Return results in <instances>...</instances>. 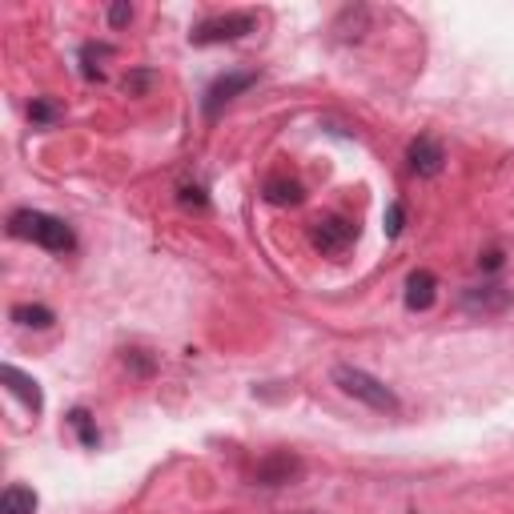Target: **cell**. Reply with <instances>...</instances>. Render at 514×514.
Segmentation results:
<instances>
[{"label": "cell", "mask_w": 514, "mask_h": 514, "mask_svg": "<svg viewBox=\"0 0 514 514\" xmlns=\"http://www.w3.org/2000/svg\"><path fill=\"white\" fill-rule=\"evenodd\" d=\"M329 378H334V386L342 390V394L354 398V402H362V406H370L374 414H398L402 410V398H398L382 378H374L370 370H362V366L337 362L334 370H329Z\"/></svg>", "instance_id": "obj_1"}, {"label": "cell", "mask_w": 514, "mask_h": 514, "mask_svg": "<svg viewBox=\"0 0 514 514\" xmlns=\"http://www.w3.org/2000/svg\"><path fill=\"white\" fill-rule=\"evenodd\" d=\"M9 233L25 237V241L41 245V249H49V253H73L76 249L73 225L52 217V213H41V210H17L9 217Z\"/></svg>", "instance_id": "obj_2"}, {"label": "cell", "mask_w": 514, "mask_h": 514, "mask_svg": "<svg viewBox=\"0 0 514 514\" xmlns=\"http://www.w3.org/2000/svg\"><path fill=\"white\" fill-rule=\"evenodd\" d=\"M257 33V12H213L189 28V44H233Z\"/></svg>", "instance_id": "obj_3"}, {"label": "cell", "mask_w": 514, "mask_h": 514, "mask_svg": "<svg viewBox=\"0 0 514 514\" xmlns=\"http://www.w3.org/2000/svg\"><path fill=\"white\" fill-rule=\"evenodd\" d=\"M514 305V289L502 281H482V286H466L458 297V310L466 318H502Z\"/></svg>", "instance_id": "obj_4"}, {"label": "cell", "mask_w": 514, "mask_h": 514, "mask_svg": "<svg viewBox=\"0 0 514 514\" xmlns=\"http://www.w3.org/2000/svg\"><path fill=\"white\" fill-rule=\"evenodd\" d=\"M310 241H313V249L326 253V257H342V253L358 241V225L350 217H342V213H329V217H318L310 225Z\"/></svg>", "instance_id": "obj_5"}, {"label": "cell", "mask_w": 514, "mask_h": 514, "mask_svg": "<svg viewBox=\"0 0 514 514\" xmlns=\"http://www.w3.org/2000/svg\"><path fill=\"white\" fill-rule=\"evenodd\" d=\"M253 84H257V73H253V68H233V73H221L217 81L205 89V97H202L205 121H217V113L225 109L233 97H241L245 89H253Z\"/></svg>", "instance_id": "obj_6"}, {"label": "cell", "mask_w": 514, "mask_h": 514, "mask_svg": "<svg viewBox=\"0 0 514 514\" xmlns=\"http://www.w3.org/2000/svg\"><path fill=\"white\" fill-rule=\"evenodd\" d=\"M302 474H305V463L294 450H270V455L257 463V471H253V482H257V486H289V482H297Z\"/></svg>", "instance_id": "obj_7"}, {"label": "cell", "mask_w": 514, "mask_h": 514, "mask_svg": "<svg viewBox=\"0 0 514 514\" xmlns=\"http://www.w3.org/2000/svg\"><path fill=\"white\" fill-rule=\"evenodd\" d=\"M406 165H410V173H418V178H439L442 169H447V145L431 133L414 137V141L406 145Z\"/></svg>", "instance_id": "obj_8"}, {"label": "cell", "mask_w": 514, "mask_h": 514, "mask_svg": "<svg viewBox=\"0 0 514 514\" xmlns=\"http://www.w3.org/2000/svg\"><path fill=\"white\" fill-rule=\"evenodd\" d=\"M406 310L422 313V310H431L434 302H439V278H434L431 270H414L410 278H406V294H402Z\"/></svg>", "instance_id": "obj_9"}, {"label": "cell", "mask_w": 514, "mask_h": 514, "mask_svg": "<svg viewBox=\"0 0 514 514\" xmlns=\"http://www.w3.org/2000/svg\"><path fill=\"white\" fill-rule=\"evenodd\" d=\"M0 378H4L9 394H12V398H20V402H25L33 414H41V410H44V394H41V386H36V378H28V374H25V370H17V366H4V370H0Z\"/></svg>", "instance_id": "obj_10"}, {"label": "cell", "mask_w": 514, "mask_h": 514, "mask_svg": "<svg viewBox=\"0 0 514 514\" xmlns=\"http://www.w3.org/2000/svg\"><path fill=\"white\" fill-rule=\"evenodd\" d=\"M262 194H265V202H270V205H302L305 202L302 181H294V178H270Z\"/></svg>", "instance_id": "obj_11"}, {"label": "cell", "mask_w": 514, "mask_h": 514, "mask_svg": "<svg viewBox=\"0 0 514 514\" xmlns=\"http://www.w3.org/2000/svg\"><path fill=\"white\" fill-rule=\"evenodd\" d=\"M0 514H36V490L20 486V482L4 486V494H0Z\"/></svg>", "instance_id": "obj_12"}, {"label": "cell", "mask_w": 514, "mask_h": 514, "mask_svg": "<svg viewBox=\"0 0 514 514\" xmlns=\"http://www.w3.org/2000/svg\"><path fill=\"white\" fill-rule=\"evenodd\" d=\"M17 326H25V329H49L52 321H57V313L49 310V305H41V302H25V305H12V313H9Z\"/></svg>", "instance_id": "obj_13"}, {"label": "cell", "mask_w": 514, "mask_h": 514, "mask_svg": "<svg viewBox=\"0 0 514 514\" xmlns=\"http://www.w3.org/2000/svg\"><path fill=\"white\" fill-rule=\"evenodd\" d=\"M68 426L76 431V439H81L84 450H97L101 447V431H97V418L84 406H76V410H68Z\"/></svg>", "instance_id": "obj_14"}, {"label": "cell", "mask_w": 514, "mask_h": 514, "mask_svg": "<svg viewBox=\"0 0 514 514\" xmlns=\"http://www.w3.org/2000/svg\"><path fill=\"white\" fill-rule=\"evenodd\" d=\"M366 20H370V9L366 4H350V9H342L337 12V20H334V33L337 36H362L366 33Z\"/></svg>", "instance_id": "obj_15"}, {"label": "cell", "mask_w": 514, "mask_h": 514, "mask_svg": "<svg viewBox=\"0 0 514 514\" xmlns=\"http://www.w3.org/2000/svg\"><path fill=\"white\" fill-rule=\"evenodd\" d=\"M113 57V44H84L81 49V76L84 81H105L101 60Z\"/></svg>", "instance_id": "obj_16"}, {"label": "cell", "mask_w": 514, "mask_h": 514, "mask_svg": "<svg viewBox=\"0 0 514 514\" xmlns=\"http://www.w3.org/2000/svg\"><path fill=\"white\" fill-rule=\"evenodd\" d=\"M157 68H129L125 81H121V89H125L129 97H149L153 93V84H157Z\"/></svg>", "instance_id": "obj_17"}, {"label": "cell", "mask_w": 514, "mask_h": 514, "mask_svg": "<svg viewBox=\"0 0 514 514\" xmlns=\"http://www.w3.org/2000/svg\"><path fill=\"white\" fill-rule=\"evenodd\" d=\"M28 117H33V125H52V121L60 117V105L49 101V97H36V101L28 105Z\"/></svg>", "instance_id": "obj_18"}, {"label": "cell", "mask_w": 514, "mask_h": 514, "mask_svg": "<svg viewBox=\"0 0 514 514\" xmlns=\"http://www.w3.org/2000/svg\"><path fill=\"white\" fill-rule=\"evenodd\" d=\"M121 362H125L137 378H153V370H157V362H153L145 350H125V354H121Z\"/></svg>", "instance_id": "obj_19"}, {"label": "cell", "mask_w": 514, "mask_h": 514, "mask_svg": "<svg viewBox=\"0 0 514 514\" xmlns=\"http://www.w3.org/2000/svg\"><path fill=\"white\" fill-rule=\"evenodd\" d=\"M402 229H406V202H390V210H386V237L394 241V237H402Z\"/></svg>", "instance_id": "obj_20"}, {"label": "cell", "mask_w": 514, "mask_h": 514, "mask_svg": "<svg viewBox=\"0 0 514 514\" xmlns=\"http://www.w3.org/2000/svg\"><path fill=\"white\" fill-rule=\"evenodd\" d=\"M178 202L186 205V210H210V197H205V189L202 186H181L178 189Z\"/></svg>", "instance_id": "obj_21"}, {"label": "cell", "mask_w": 514, "mask_h": 514, "mask_svg": "<svg viewBox=\"0 0 514 514\" xmlns=\"http://www.w3.org/2000/svg\"><path fill=\"white\" fill-rule=\"evenodd\" d=\"M105 17H109V28H125L129 20H133V4H129V0H117V4L105 9Z\"/></svg>", "instance_id": "obj_22"}, {"label": "cell", "mask_w": 514, "mask_h": 514, "mask_svg": "<svg viewBox=\"0 0 514 514\" xmlns=\"http://www.w3.org/2000/svg\"><path fill=\"white\" fill-rule=\"evenodd\" d=\"M502 265H506V253H502V249H486V253L478 257V270H482V273H498Z\"/></svg>", "instance_id": "obj_23"}]
</instances>
